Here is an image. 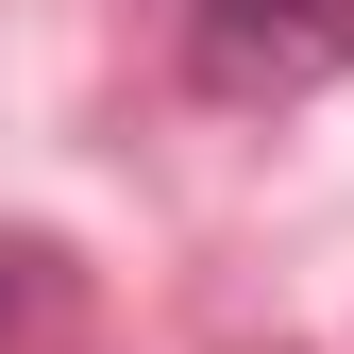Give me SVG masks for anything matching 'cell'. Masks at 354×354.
Segmentation results:
<instances>
[{
	"instance_id": "obj_1",
	"label": "cell",
	"mask_w": 354,
	"mask_h": 354,
	"mask_svg": "<svg viewBox=\"0 0 354 354\" xmlns=\"http://www.w3.org/2000/svg\"><path fill=\"white\" fill-rule=\"evenodd\" d=\"M354 51V0H203L186 17V68L219 102H270V84H321Z\"/></svg>"
},
{
	"instance_id": "obj_2",
	"label": "cell",
	"mask_w": 354,
	"mask_h": 354,
	"mask_svg": "<svg viewBox=\"0 0 354 354\" xmlns=\"http://www.w3.org/2000/svg\"><path fill=\"white\" fill-rule=\"evenodd\" d=\"M0 321H17V270H0Z\"/></svg>"
}]
</instances>
